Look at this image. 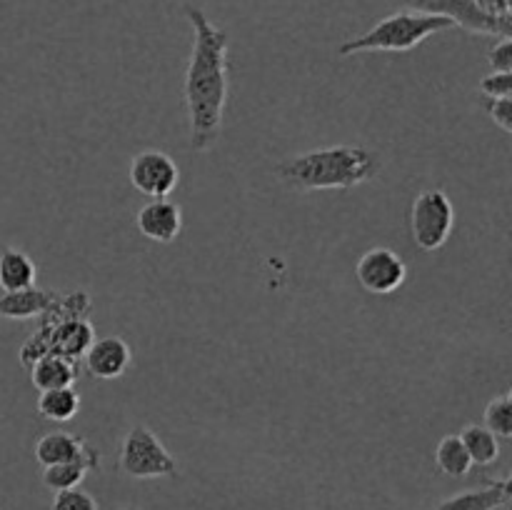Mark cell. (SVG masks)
I'll return each mask as SVG.
<instances>
[{"label":"cell","instance_id":"cell-3","mask_svg":"<svg viewBox=\"0 0 512 510\" xmlns=\"http://www.w3.org/2000/svg\"><path fill=\"white\" fill-rule=\"evenodd\" d=\"M90 298L83 290L58 295L48 310L40 315V325L33 335L20 348V365L25 370L40 360L43 355H63V358L80 363L85 350L93 345L95 330L90 325Z\"/></svg>","mask_w":512,"mask_h":510},{"label":"cell","instance_id":"cell-16","mask_svg":"<svg viewBox=\"0 0 512 510\" xmlns=\"http://www.w3.org/2000/svg\"><path fill=\"white\" fill-rule=\"evenodd\" d=\"M35 278H38V270H35L33 258H30L25 250H0V288H3L5 293L30 288V285H35Z\"/></svg>","mask_w":512,"mask_h":510},{"label":"cell","instance_id":"cell-18","mask_svg":"<svg viewBox=\"0 0 512 510\" xmlns=\"http://www.w3.org/2000/svg\"><path fill=\"white\" fill-rule=\"evenodd\" d=\"M100 470V460H68V463H55V465H45L43 468V485L53 493L58 490H68L75 488L85 480L88 473H98Z\"/></svg>","mask_w":512,"mask_h":510},{"label":"cell","instance_id":"cell-27","mask_svg":"<svg viewBox=\"0 0 512 510\" xmlns=\"http://www.w3.org/2000/svg\"><path fill=\"white\" fill-rule=\"evenodd\" d=\"M120 510H140V508H135V505H125V508H120Z\"/></svg>","mask_w":512,"mask_h":510},{"label":"cell","instance_id":"cell-20","mask_svg":"<svg viewBox=\"0 0 512 510\" xmlns=\"http://www.w3.org/2000/svg\"><path fill=\"white\" fill-rule=\"evenodd\" d=\"M460 440L473 465H493L500 458V440L485 425H465Z\"/></svg>","mask_w":512,"mask_h":510},{"label":"cell","instance_id":"cell-23","mask_svg":"<svg viewBox=\"0 0 512 510\" xmlns=\"http://www.w3.org/2000/svg\"><path fill=\"white\" fill-rule=\"evenodd\" d=\"M480 93L485 98H512V73L493 70V73L480 80Z\"/></svg>","mask_w":512,"mask_h":510},{"label":"cell","instance_id":"cell-25","mask_svg":"<svg viewBox=\"0 0 512 510\" xmlns=\"http://www.w3.org/2000/svg\"><path fill=\"white\" fill-rule=\"evenodd\" d=\"M490 65L498 73H512V38H500L488 55Z\"/></svg>","mask_w":512,"mask_h":510},{"label":"cell","instance_id":"cell-10","mask_svg":"<svg viewBox=\"0 0 512 510\" xmlns=\"http://www.w3.org/2000/svg\"><path fill=\"white\" fill-rule=\"evenodd\" d=\"M85 370L98 380H115L130 368L133 363V350L118 335H108V338L93 340L88 350H85L83 360Z\"/></svg>","mask_w":512,"mask_h":510},{"label":"cell","instance_id":"cell-21","mask_svg":"<svg viewBox=\"0 0 512 510\" xmlns=\"http://www.w3.org/2000/svg\"><path fill=\"white\" fill-rule=\"evenodd\" d=\"M485 428L495 435L498 440H510L512 438V395L503 393L498 398L490 400L485 405Z\"/></svg>","mask_w":512,"mask_h":510},{"label":"cell","instance_id":"cell-11","mask_svg":"<svg viewBox=\"0 0 512 510\" xmlns=\"http://www.w3.org/2000/svg\"><path fill=\"white\" fill-rule=\"evenodd\" d=\"M135 225L153 243H173L180 230H183V213L168 198H158L150 200L138 210Z\"/></svg>","mask_w":512,"mask_h":510},{"label":"cell","instance_id":"cell-1","mask_svg":"<svg viewBox=\"0 0 512 510\" xmlns=\"http://www.w3.org/2000/svg\"><path fill=\"white\" fill-rule=\"evenodd\" d=\"M193 28V50L185 70L183 100L190 123V148L205 153L223 133L228 105V30L218 28L198 5H183Z\"/></svg>","mask_w":512,"mask_h":510},{"label":"cell","instance_id":"cell-12","mask_svg":"<svg viewBox=\"0 0 512 510\" xmlns=\"http://www.w3.org/2000/svg\"><path fill=\"white\" fill-rule=\"evenodd\" d=\"M35 460L38 465H55V463H68V460H100V450L93 448L83 435L65 433V430H53V433H45L43 438L35 443L33 448Z\"/></svg>","mask_w":512,"mask_h":510},{"label":"cell","instance_id":"cell-14","mask_svg":"<svg viewBox=\"0 0 512 510\" xmlns=\"http://www.w3.org/2000/svg\"><path fill=\"white\" fill-rule=\"evenodd\" d=\"M58 298V293L45 288H30L23 290H10V293L0 295V318L5 320H30L40 318L45 310L53 305V300Z\"/></svg>","mask_w":512,"mask_h":510},{"label":"cell","instance_id":"cell-8","mask_svg":"<svg viewBox=\"0 0 512 510\" xmlns=\"http://www.w3.org/2000/svg\"><path fill=\"white\" fill-rule=\"evenodd\" d=\"M128 178L138 193H143L150 200H158L168 198L178 188L180 170L178 163L163 150H140L130 160Z\"/></svg>","mask_w":512,"mask_h":510},{"label":"cell","instance_id":"cell-4","mask_svg":"<svg viewBox=\"0 0 512 510\" xmlns=\"http://www.w3.org/2000/svg\"><path fill=\"white\" fill-rule=\"evenodd\" d=\"M450 28H455L453 20L405 8L375 23L368 33L345 40L338 48V55L348 58V55L358 53H405V50L418 48L430 35Z\"/></svg>","mask_w":512,"mask_h":510},{"label":"cell","instance_id":"cell-7","mask_svg":"<svg viewBox=\"0 0 512 510\" xmlns=\"http://www.w3.org/2000/svg\"><path fill=\"white\" fill-rule=\"evenodd\" d=\"M415 13L440 15L453 20L455 28H463L475 35H493V38H512V15L495 18L483 13L475 0H395Z\"/></svg>","mask_w":512,"mask_h":510},{"label":"cell","instance_id":"cell-24","mask_svg":"<svg viewBox=\"0 0 512 510\" xmlns=\"http://www.w3.org/2000/svg\"><path fill=\"white\" fill-rule=\"evenodd\" d=\"M485 113H488L505 133H512V98H488L485 100Z\"/></svg>","mask_w":512,"mask_h":510},{"label":"cell","instance_id":"cell-2","mask_svg":"<svg viewBox=\"0 0 512 510\" xmlns=\"http://www.w3.org/2000/svg\"><path fill=\"white\" fill-rule=\"evenodd\" d=\"M383 158L368 145H330L293 155L275 165V178L290 190H348L375 180Z\"/></svg>","mask_w":512,"mask_h":510},{"label":"cell","instance_id":"cell-26","mask_svg":"<svg viewBox=\"0 0 512 510\" xmlns=\"http://www.w3.org/2000/svg\"><path fill=\"white\" fill-rule=\"evenodd\" d=\"M475 3H478V8L483 13L495 15V18H508L512 0H475Z\"/></svg>","mask_w":512,"mask_h":510},{"label":"cell","instance_id":"cell-17","mask_svg":"<svg viewBox=\"0 0 512 510\" xmlns=\"http://www.w3.org/2000/svg\"><path fill=\"white\" fill-rule=\"evenodd\" d=\"M35 408H38V413L43 415L45 420H53V423H68V420H73L75 415H78L80 395L73 385L40 390Z\"/></svg>","mask_w":512,"mask_h":510},{"label":"cell","instance_id":"cell-13","mask_svg":"<svg viewBox=\"0 0 512 510\" xmlns=\"http://www.w3.org/2000/svg\"><path fill=\"white\" fill-rule=\"evenodd\" d=\"M510 493V478H498L480 485V488L450 495L435 510H500L510 503Z\"/></svg>","mask_w":512,"mask_h":510},{"label":"cell","instance_id":"cell-15","mask_svg":"<svg viewBox=\"0 0 512 510\" xmlns=\"http://www.w3.org/2000/svg\"><path fill=\"white\" fill-rule=\"evenodd\" d=\"M30 383L38 390L50 388H65V385H75L80 378V363L63 358V355H43L30 365Z\"/></svg>","mask_w":512,"mask_h":510},{"label":"cell","instance_id":"cell-6","mask_svg":"<svg viewBox=\"0 0 512 510\" xmlns=\"http://www.w3.org/2000/svg\"><path fill=\"white\" fill-rule=\"evenodd\" d=\"M455 228V208L448 193L440 188H428L415 198L410 210V233L415 245L425 253L440 250Z\"/></svg>","mask_w":512,"mask_h":510},{"label":"cell","instance_id":"cell-5","mask_svg":"<svg viewBox=\"0 0 512 510\" xmlns=\"http://www.w3.org/2000/svg\"><path fill=\"white\" fill-rule=\"evenodd\" d=\"M118 468L128 478L153 480V478H175L178 475V460L168 453L158 435L148 425H133L120 440Z\"/></svg>","mask_w":512,"mask_h":510},{"label":"cell","instance_id":"cell-19","mask_svg":"<svg viewBox=\"0 0 512 510\" xmlns=\"http://www.w3.org/2000/svg\"><path fill=\"white\" fill-rule=\"evenodd\" d=\"M435 465L448 478H465L473 470V460H470L460 435H445L440 440L438 448H435Z\"/></svg>","mask_w":512,"mask_h":510},{"label":"cell","instance_id":"cell-9","mask_svg":"<svg viewBox=\"0 0 512 510\" xmlns=\"http://www.w3.org/2000/svg\"><path fill=\"white\" fill-rule=\"evenodd\" d=\"M355 278L363 290L373 295H390L400 290L408 280V265L395 250L373 248L355 265Z\"/></svg>","mask_w":512,"mask_h":510},{"label":"cell","instance_id":"cell-22","mask_svg":"<svg viewBox=\"0 0 512 510\" xmlns=\"http://www.w3.org/2000/svg\"><path fill=\"white\" fill-rule=\"evenodd\" d=\"M50 510H98V500L80 485L68 490H58L50 503Z\"/></svg>","mask_w":512,"mask_h":510}]
</instances>
